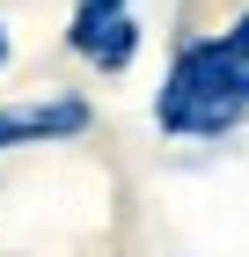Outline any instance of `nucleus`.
Segmentation results:
<instances>
[{"label": "nucleus", "mask_w": 249, "mask_h": 257, "mask_svg": "<svg viewBox=\"0 0 249 257\" xmlns=\"http://www.w3.org/2000/svg\"><path fill=\"white\" fill-rule=\"evenodd\" d=\"M0 59H8V37H0Z\"/></svg>", "instance_id": "39448f33"}, {"label": "nucleus", "mask_w": 249, "mask_h": 257, "mask_svg": "<svg viewBox=\"0 0 249 257\" xmlns=\"http://www.w3.org/2000/svg\"><path fill=\"white\" fill-rule=\"evenodd\" d=\"M88 110L81 103H37V110H0V147L8 140H52V133H81Z\"/></svg>", "instance_id": "7ed1b4c3"}, {"label": "nucleus", "mask_w": 249, "mask_h": 257, "mask_svg": "<svg viewBox=\"0 0 249 257\" xmlns=\"http://www.w3.org/2000/svg\"><path fill=\"white\" fill-rule=\"evenodd\" d=\"M154 118L169 133H191V140H220L227 125L249 118V59L234 52L227 37H198L176 52L169 66V88L154 103Z\"/></svg>", "instance_id": "f257e3e1"}, {"label": "nucleus", "mask_w": 249, "mask_h": 257, "mask_svg": "<svg viewBox=\"0 0 249 257\" xmlns=\"http://www.w3.org/2000/svg\"><path fill=\"white\" fill-rule=\"evenodd\" d=\"M66 37H74V52H81L88 66L117 74V66H132V52H139V22L125 15V0H81Z\"/></svg>", "instance_id": "f03ea898"}, {"label": "nucleus", "mask_w": 249, "mask_h": 257, "mask_svg": "<svg viewBox=\"0 0 249 257\" xmlns=\"http://www.w3.org/2000/svg\"><path fill=\"white\" fill-rule=\"evenodd\" d=\"M227 44H234V52H242V59H249V15H242V22H234V30H227Z\"/></svg>", "instance_id": "20e7f679"}]
</instances>
